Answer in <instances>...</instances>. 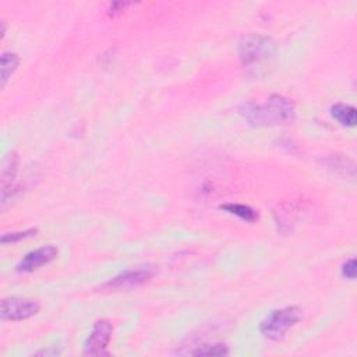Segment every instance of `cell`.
Listing matches in <instances>:
<instances>
[{
  "label": "cell",
  "mask_w": 357,
  "mask_h": 357,
  "mask_svg": "<svg viewBox=\"0 0 357 357\" xmlns=\"http://www.w3.org/2000/svg\"><path fill=\"white\" fill-rule=\"evenodd\" d=\"M112 335H113V325L110 324V321L102 318L98 319L88 337L85 339L84 343V350L82 353L85 356H105L107 354V346L112 340Z\"/></svg>",
  "instance_id": "cell-3"
},
{
  "label": "cell",
  "mask_w": 357,
  "mask_h": 357,
  "mask_svg": "<svg viewBox=\"0 0 357 357\" xmlns=\"http://www.w3.org/2000/svg\"><path fill=\"white\" fill-rule=\"evenodd\" d=\"M303 319V310L296 305H287L271 311L259 324V332L269 340H280L289 329Z\"/></svg>",
  "instance_id": "cell-2"
},
{
  "label": "cell",
  "mask_w": 357,
  "mask_h": 357,
  "mask_svg": "<svg viewBox=\"0 0 357 357\" xmlns=\"http://www.w3.org/2000/svg\"><path fill=\"white\" fill-rule=\"evenodd\" d=\"M36 233H38V229H36V227L20 230V231L4 233V234L1 236V244H3V245H6V244H13V243H17V241H20V240L32 237V236H35Z\"/></svg>",
  "instance_id": "cell-13"
},
{
  "label": "cell",
  "mask_w": 357,
  "mask_h": 357,
  "mask_svg": "<svg viewBox=\"0 0 357 357\" xmlns=\"http://www.w3.org/2000/svg\"><path fill=\"white\" fill-rule=\"evenodd\" d=\"M342 275L350 280H353L356 278V259L350 258L347 259L343 266H342Z\"/></svg>",
  "instance_id": "cell-14"
},
{
  "label": "cell",
  "mask_w": 357,
  "mask_h": 357,
  "mask_svg": "<svg viewBox=\"0 0 357 357\" xmlns=\"http://www.w3.org/2000/svg\"><path fill=\"white\" fill-rule=\"evenodd\" d=\"M20 64V57L15 53L6 52L1 54V86L6 85L8 78L17 70Z\"/></svg>",
  "instance_id": "cell-11"
},
{
  "label": "cell",
  "mask_w": 357,
  "mask_h": 357,
  "mask_svg": "<svg viewBox=\"0 0 357 357\" xmlns=\"http://www.w3.org/2000/svg\"><path fill=\"white\" fill-rule=\"evenodd\" d=\"M220 209L226 211L227 213H231L234 216H238L240 219L245 222H254L258 219V213L248 205L244 204H223L220 205Z\"/></svg>",
  "instance_id": "cell-10"
},
{
  "label": "cell",
  "mask_w": 357,
  "mask_h": 357,
  "mask_svg": "<svg viewBox=\"0 0 357 357\" xmlns=\"http://www.w3.org/2000/svg\"><path fill=\"white\" fill-rule=\"evenodd\" d=\"M131 3H113V4H110V7H109V14L110 15H116V14H120L127 6H130Z\"/></svg>",
  "instance_id": "cell-15"
},
{
  "label": "cell",
  "mask_w": 357,
  "mask_h": 357,
  "mask_svg": "<svg viewBox=\"0 0 357 357\" xmlns=\"http://www.w3.org/2000/svg\"><path fill=\"white\" fill-rule=\"evenodd\" d=\"M331 114L335 120H337L344 127H354L357 121L356 109L346 103H335L331 107Z\"/></svg>",
  "instance_id": "cell-9"
},
{
  "label": "cell",
  "mask_w": 357,
  "mask_h": 357,
  "mask_svg": "<svg viewBox=\"0 0 357 357\" xmlns=\"http://www.w3.org/2000/svg\"><path fill=\"white\" fill-rule=\"evenodd\" d=\"M153 276L151 268L127 269L102 284L103 289H132L146 283Z\"/></svg>",
  "instance_id": "cell-7"
},
{
  "label": "cell",
  "mask_w": 357,
  "mask_h": 357,
  "mask_svg": "<svg viewBox=\"0 0 357 357\" xmlns=\"http://www.w3.org/2000/svg\"><path fill=\"white\" fill-rule=\"evenodd\" d=\"M39 303L21 297H6L0 304V315L4 321H22L39 312Z\"/></svg>",
  "instance_id": "cell-5"
},
{
  "label": "cell",
  "mask_w": 357,
  "mask_h": 357,
  "mask_svg": "<svg viewBox=\"0 0 357 357\" xmlns=\"http://www.w3.org/2000/svg\"><path fill=\"white\" fill-rule=\"evenodd\" d=\"M294 105L282 95H271L264 103H247L241 113L250 124L275 126L291 121L294 117Z\"/></svg>",
  "instance_id": "cell-1"
},
{
  "label": "cell",
  "mask_w": 357,
  "mask_h": 357,
  "mask_svg": "<svg viewBox=\"0 0 357 357\" xmlns=\"http://www.w3.org/2000/svg\"><path fill=\"white\" fill-rule=\"evenodd\" d=\"M20 166V158L17 152H10L6 155L1 166V208H6V202L18 192V185H15L14 180L17 177Z\"/></svg>",
  "instance_id": "cell-6"
},
{
  "label": "cell",
  "mask_w": 357,
  "mask_h": 357,
  "mask_svg": "<svg viewBox=\"0 0 357 357\" xmlns=\"http://www.w3.org/2000/svg\"><path fill=\"white\" fill-rule=\"evenodd\" d=\"M273 50L275 43L272 39L264 36H248L240 43L238 54L244 64H255L272 56Z\"/></svg>",
  "instance_id": "cell-4"
},
{
  "label": "cell",
  "mask_w": 357,
  "mask_h": 357,
  "mask_svg": "<svg viewBox=\"0 0 357 357\" xmlns=\"http://www.w3.org/2000/svg\"><path fill=\"white\" fill-rule=\"evenodd\" d=\"M57 248L52 244L39 247L22 257V259L17 265L18 272H32L39 269L43 265H47L57 257Z\"/></svg>",
  "instance_id": "cell-8"
},
{
  "label": "cell",
  "mask_w": 357,
  "mask_h": 357,
  "mask_svg": "<svg viewBox=\"0 0 357 357\" xmlns=\"http://www.w3.org/2000/svg\"><path fill=\"white\" fill-rule=\"evenodd\" d=\"M194 356H226L229 354V349L223 343H213V344H202L197 350L191 351Z\"/></svg>",
  "instance_id": "cell-12"
}]
</instances>
